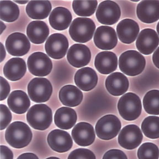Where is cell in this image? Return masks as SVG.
I'll return each instance as SVG.
<instances>
[{"mask_svg": "<svg viewBox=\"0 0 159 159\" xmlns=\"http://www.w3.org/2000/svg\"><path fill=\"white\" fill-rule=\"evenodd\" d=\"M60 101L63 105L70 107L79 106L83 99V93L81 91L71 84L62 87L59 93Z\"/></svg>", "mask_w": 159, "mask_h": 159, "instance_id": "cell-27", "label": "cell"}, {"mask_svg": "<svg viewBox=\"0 0 159 159\" xmlns=\"http://www.w3.org/2000/svg\"><path fill=\"white\" fill-rule=\"evenodd\" d=\"M159 148L152 143H145L139 147L138 157L139 159H159Z\"/></svg>", "mask_w": 159, "mask_h": 159, "instance_id": "cell-34", "label": "cell"}, {"mask_svg": "<svg viewBox=\"0 0 159 159\" xmlns=\"http://www.w3.org/2000/svg\"><path fill=\"white\" fill-rule=\"evenodd\" d=\"M52 92V85L46 78L35 77L28 85V93L33 102L43 103L48 101Z\"/></svg>", "mask_w": 159, "mask_h": 159, "instance_id": "cell-6", "label": "cell"}, {"mask_svg": "<svg viewBox=\"0 0 159 159\" xmlns=\"http://www.w3.org/2000/svg\"><path fill=\"white\" fill-rule=\"evenodd\" d=\"M97 5V1H74L72 8L77 16L89 17L94 14Z\"/></svg>", "mask_w": 159, "mask_h": 159, "instance_id": "cell-31", "label": "cell"}, {"mask_svg": "<svg viewBox=\"0 0 159 159\" xmlns=\"http://www.w3.org/2000/svg\"><path fill=\"white\" fill-rule=\"evenodd\" d=\"M94 66L99 73L104 75L109 74L117 69V55L114 52L108 51L99 52L95 57Z\"/></svg>", "mask_w": 159, "mask_h": 159, "instance_id": "cell-22", "label": "cell"}, {"mask_svg": "<svg viewBox=\"0 0 159 159\" xmlns=\"http://www.w3.org/2000/svg\"><path fill=\"white\" fill-rule=\"evenodd\" d=\"M49 158H57V157H48L47 159H49Z\"/></svg>", "mask_w": 159, "mask_h": 159, "instance_id": "cell-45", "label": "cell"}, {"mask_svg": "<svg viewBox=\"0 0 159 159\" xmlns=\"http://www.w3.org/2000/svg\"><path fill=\"white\" fill-rule=\"evenodd\" d=\"M5 45L7 52L14 57L24 56L30 48V43L27 36L19 32L10 34L6 39Z\"/></svg>", "mask_w": 159, "mask_h": 159, "instance_id": "cell-12", "label": "cell"}, {"mask_svg": "<svg viewBox=\"0 0 159 159\" xmlns=\"http://www.w3.org/2000/svg\"><path fill=\"white\" fill-rule=\"evenodd\" d=\"M49 34V27L43 21L34 20L28 25L27 35L30 41L34 44H42L47 40Z\"/></svg>", "mask_w": 159, "mask_h": 159, "instance_id": "cell-25", "label": "cell"}, {"mask_svg": "<svg viewBox=\"0 0 159 159\" xmlns=\"http://www.w3.org/2000/svg\"><path fill=\"white\" fill-rule=\"evenodd\" d=\"M75 142L81 147H88L94 142L95 133L91 124L80 122L75 125L71 132Z\"/></svg>", "mask_w": 159, "mask_h": 159, "instance_id": "cell-17", "label": "cell"}, {"mask_svg": "<svg viewBox=\"0 0 159 159\" xmlns=\"http://www.w3.org/2000/svg\"><path fill=\"white\" fill-rule=\"evenodd\" d=\"M159 48H157L156 50L155 51L153 55H152V60L154 65L157 68H159V59H158V52H159Z\"/></svg>", "mask_w": 159, "mask_h": 159, "instance_id": "cell-41", "label": "cell"}, {"mask_svg": "<svg viewBox=\"0 0 159 159\" xmlns=\"http://www.w3.org/2000/svg\"><path fill=\"white\" fill-rule=\"evenodd\" d=\"M76 122L77 114L74 109L71 108L61 107L55 113V124L60 129H71L74 126Z\"/></svg>", "mask_w": 159, "mask_h": 159, "instance_id": "cell-28", "label": "cell"}, {"mask_svg": "<svg viewBox=\"0 0 159 159\" xmlns=\"http://www.w3.org/2000/svg\"><path fill=\"white\" fill-rule=\"evenodd\" d=\"M71 13L62 7L55 8L50 15L49 21L52 28L57 30L67 29L72 21Z\"/></svg>", "mask_w": 159, "mask_h": 159, "instance_id": "cell-24", "label": "cell"}, {"mask_svg": "<svg viewBox=\"0 0 159 159\" xmlns=\"http://www.w3.org/2000/svg\"><path fill=\"white\" fill-rule=\"evenodd\" d=\"M93 40L99 49L111 50L116 47L118 43L115 30L109 26L102 25L97 28L94 33Z\"/></svg>", "mask_w": 159, "mask_h": 159, "instance_id": "cell-13", "label": "cell"}, {"mask_svg": "<svg viewBox=\"0 0 159 159\" xmlns=\"http://www.w3.org/2000/svg\"><path fill=\"white\" fill-rule=\"evenodd\" d=\"M103 159H127L124 152L118 149H112L106 152L103 157Z\"/></svg>", "mask_w": 159, "mask_h": 159, "instance_id": "cell-37", "label": "cell"}, {"mask_svg": "<svg viewBox=\"0 0 159 159\" xmlns=\"http://www.w3.org/2000/svg\"><path fill=\"white\" fill-rule=\"evenodd\" d=\"M13 154L11 149L4 145L1 146V159H12Z\"/></svg>", "mask_w": 159, "mask_h": 159, "instance_id": "cell-39", "label": "cell"}, {"mask_svg": "<svg viewBox=\"0 0 159 159\" xmlns=\"http://www.w3.org/2000/svg\"><path fill=\"white\" fill-rule=\"evenodd\" d=\"M68 159H95L96 157L93 152L89 149L79 148L72 151Z\"/></svg>", "mask_w": 159, "mask_h": 159, "instance_id": "cell-35", "label": "cell"}, {"mask_svg": "<svg viewBox=\"0 0 159 159\" xmlns=\"http://www.w3.org/2000/svg\"><path fill=\"white\" fill-rule=\"evenodd\" d=\"M14 2L17 3H19V4H20V5H23V4H25V3H28L29 2L27 1H13Z\"/></svg>", "mask_w": 159, "mask_h": 159, "instance_id": "cell-44", "label": "cell"}, {"mask_svg": "<svg viewBox=\"0 0 159 159\" xmlns=\"http://www.w3.org/2000/svg\"><path fill=\"white\" fill-rule=\"evenodd\" d=\"M142 132L146 137L155 139L159 137V118L152 116L144 119L142 124Z\"/></svg>", "mask_w": 159, "mask_h": 159, "instance_id": "cell-32", "label": "cell"}, {"mask_svg": "<svg viewBox=\"0 0 159 159\" xmlns=\"http://www.w3.org/2000/svg\"><path fill=\"white\" fill-rule=\"evenodd\" d=\"M96 30V25L89 18H75L69 28V34L73 40L84 43L91 40Z\"/></svg>", "mask_w": 159, "mask_h": 159, "instance_id": "cell-5", "label": "cell"}, {"mask_svg": "<svg viewBox=\"0 0 159 159\" xmlns=\"http://www.w3.org/2000/svg\"><path fill=\"white\" fill-rule=\"evenodd\" d=\"M91 59V53L86 45L75 44L70 48L67 54L68 61L72 66L80 68L89 64Z\"/></svg>", "mask_w": 159, "mask_h": 159, "instance_id": "cell-16", "label": "cell"}, {"mask_svg": "<svg viewBox=\"0 0 159 159\" xmlns=\"http://www.w3.org/2000/svg\"><path fill=\"white\" fill-rule=\"evenodd\" d=\"M146 60L142 54L136 50H128L120 55L119 59V67L124 74L135 76L144 71Z\"/></svg>", "mask_w": 159, "mask_h": 159, "instance_id": "cell-2", "label": "cell"}, {"mask_svg": "<svg viewBox=\"0 0 159 159\" xmlns=\"http://www.w3.org/2000/svg\"><path fill=\"white\" fill-rule=\"evenodd\" d=\"M1 130H2L9 125L12 120L11 112L5 104H1Z\"/></svg>", "mask_w": 159, "mask_h": 159, "instance_id": "cell-36", "label": "cell"}, {"mask_svg": "<svg viewBox=\"0 0 159 159\" xmlns=\"http://www.w3.org/2000/svg\"><path fill=\"white\" fill-rule=\"evenodd\" d=\"M52 4L49 1H32L28 3L26 12L33 20H44L52 11Z\"/></svg>", "mask_w": 159, "mask_h": 159, "instance_id": "cell-29", "label": "cell"}, {"mask_svg": "<svg viewBox=\"0 0 159 159\" xmlns=\"http://www.w3.org/2000/svg\"><path fill=\"white\" fill-rule=\"evenodd\" d=\"M143 135L139 127L134 124L124 127L119 133L118 143L124 149L133 150L142 143Z\"/></svg>", "mask_w": 159, "mask_h": 159, "instance_id": "cell-11", "label": "cell"}, {"mask_svg": "<svg viewBox=\"0 0 159 159\" xmlns=\"http://www.w3.org/2000/svg\"><path fill=\"white\" fill-rule=\"evenodd\" d=\"M75 84L84 91H89L96 86L98 76L94 70L85 67L77 70L74 76Z\"/></svg>", "mask_w": 159, "mask_h": 159, "instance_id": "cell-20", "label": "cell"}, {"mask_svg": "<svg viewBox=\"0 0 159 159\" xmlns=\"http://www.w3.org/2000/svg\"><path fill=\"white\" fill-rule=\"evenodd\" d=\"M18 159H38V157L35 155V154L33 153H24V154H21L20 157H18Z\"/></svg>", "mask_w": 159, "mask_h": 159, "instance_id": "cell-40", "label": "cell"}, {"mask_svg": "<svg viewBox=\"0 0 159 159\" xmlns=\"http://www.w3.org/2000/svg\"><path fill=\"white\" fill-rule=\"evenodd\" d=\"M26 117L28 124L33 129L44 130L52 123V111L46 104H35L28 111Z\"/></svg>", "mask_w": 159, "mask_h": 159, "instance_id": "cell-3", "label": "cell"}, {"mask_svg": "<svg viewBox=\"0 0 159 159\" xmlns=\"http://www.w3.org/2000/svg\"><path fill=\"white\" fill-rule=\"evenodd\" d=\"M105 85L110 94L114 96H119L128 91L129 81L121 72H114L107 77Z\"/></svg>", "mask_w": 159, "mask_h": 159, "instance_id": "cell-21", "label": "cell"}, {"mask_svg": "<svg viewBox=\"0 0 159 159\" xmlns=\"http://www.w3.org/2000/svg\"><path fill=\"white\" fill-rule=\"evenodd\" d=\"M1 20L6 22H13L20 16V9L17 4L11 1H0Z\"/></svg>", "mask_w": 159, "mask_h": 159, "instance_id": "cell-30", "label": "cell"}, {"mask_svg": "<svg viewBox=\"0 0 159 159\" xmlns=\"http://www.w3.org/2000/svg\"><path fill=\"white\" fill-rule=\"evenodd\" d=\"M68 48L67 38L61 33H54L50 35L45 44L46 52L54 59H60L64 57Z\"/></svg>", "mask_w": 159, "mask_h": 159, "instance_id": "cell-10", "label": "cell"}, {"mask_svg": "<svg viewBox=\"0 0 159 159\" xmlns=\"http://www.w3.org/2000/svg\"><path fill=\"white\" fill-rule=\"evenodd\" d=\"M118 109L123 119L128 121L134 120L139 118L142 113L141 100L137 94L128 92L119 99Z\"/></svg>", "mask_w": 159, "mask_h": 159, "instance_id": "cell-4", "label": "cell"}, {"mask_svg": "<svg viewBox=\"0 0 159 159\" xmlns=\"http://www.w3.org/2000/svg\"><path fill=\"white\" fill-rule=\"evenodd\" d=\"M1 45V62H2L3 60L5 59L6 57V51H5V48L2 43H0Z\"/></svg>", "mask_w": 159, "mask_h": 159, "instance_id": "cell-42", "label": "cell"}, {"mask_svg": "<svg viewBox=\"0 0 159 159\" xmlns=\"http://www.w3.org/2000/svg\"><path fill=\"white\" fill-rule=\"evenodd\" d=\"M0 25H1V32H0V34H1L4 31V30L6 29V25L3 23L2 21H0Z\"/></svg>", "mask_w": 159, "mask_h": 159, "instance_id": "cell-43", "label": "cell"}, {"mask_svg": "<svg viewBox=\"0 0 159 159\" xmlns=\"http://www.w3.org/2000/svg\"><path fill=\"white\" fill-rule=\"evenodd\" d=\"M143 102L144 109L148 114L159 115V90L153 89L147 92Z\"/></svg>", "mask_w": 159, "mask_h": 159, "instance_id": "cell-33", "label": "cell"}, {"mask_svg": "<svg viewBox=\"0 0 159 159\" xmlns=\"http://www.w3.org/2000/svg\"><path fill=\"white\" fill-rule=\"evenodd\" d=\"M5 139L10 146L21 149L27 147L32 139V133L30 127L20 121L13 122L5 132Z\"/></svg>", "mask_w": 159, "mask_h": 159, "instance_id": "cell-1", "label": "cell"}, {"mask_svg": "<svg viewBox=\"0 0 159 159\" xmlns=\"http://www.w3.org/2000/svg\"><path fill=\"white\" fill-rule=\"evenodd\" d=\"M27 71L25 60L20 57H13L5 64L3 74L6 79L12 81L21 79Z\"/></svg>", "mask_w": 159, "mask_h": 159, "instance_id": "cell-23", "label": "cell"}, {"mask_svg": "<svg viewBox=\"0 0 159 159\" xmlns=\"http://www.w3.org/2000/svg\"><path fill=\"white\" fill-rule=\"evenodd\" d=\"M27 66L32 74L39 77L47 76L52 69V60L42 52H35L30 55L28 59Z\"/></svg>", "mask_w": 159, "mask_h": 159, "instance_id": "cell-8", "label": "cell"}, {"mask_svg": "<svg viewBox=\"0 0 159 159\" xmlns=\"http://www.w3.org/2000/svg\"><path fill=\"white\" fill-rule=\"evenodd\" d=\"M159 40V35L155 30L146 28L139 33L136 47L143 54H151L158 47Z\"/></svg>", "mask_w": 159, "mask_h": 159, "instance_id": "cell-14", "label": "cell"}, {"mask_svg": "<svg viewBox=\"0 0 159 159\" xmlns=\"http://www.w3.org/2000/svg\"><path fill=\"white\" fill-rule=\"evenodd\" d=\"M10 84L3 77L1 76V101L5 100L10 93Z\"/></svg>", "mask_w": 159, "mask_h": 159, "instance_id": "cell-38", "label": "cell"}, {"mask_svg": "<svg viewBox=\"0 0 159 159\" xmlns=\"http://www.w3.org/2000/svg\"><path fill=\"white\" fill-rule=\"evenodd\" d=\"M121 127V122L118 117L113 114H108L98 120L95 130L99 139L108 140L117 136Z\"/></svg>", "mask_w": 159, "mask_h": 159, "instance_id": "cell-7", "label": "cell"}, {"mask_svg": "<svg viewBox=\"0 0 159 159\" xmlns=\"http://www.w3.org/2000/svg\"><path fill=\"white\" fill-rule=\"evenodd\" d=\"M47 141L51 149L60 153L68 152L73 144L69 133L61 129H54L50 132Z\"/></svg>", "mask_w": 159, "mask_h": 159, "instance_id": "cell-15", "label": "cell"}, {"mask_svg": "<svg viewBox=\"0 0 159 159\" xmlns=\"http://www.w3.org/2000/svg\"><path fill=\"white\" fill-rule=\"evenodd\" d=\"M120 16L121 11L119 5L112 1H104L100 3L96 13L98 21L104 25L116 24Z\"/></svg>", "mask_w": 159, "mask_h": 159, "instance_id": "cell-9", "label": "cell"}, {"mask_svg": "<svg viewBox=\"0 0 159 159\" xmlns=\"http://www.w3.org/2000/svg\"><path fill=\"white\" fill-rule=\"evenodd\" d=\"M139 30V25L135 20L124 19L117 25V35L121 42L129 44L136 40Z\"/></svg>", "mask_w": 159, "mask_h": 159, "instance_id": "cell-19", "label": "cell"}, {"mask_svg": "<svg viewBox=\"0 0 159 159\" xmlns=\"http://www.w3.org/2000/svg\"><path fill=\"white\" fill-rule=\"evenodd\" d=\"M139 20L145 23H152L159 19V1H142L137 6Z\"/></svg>", "mask_w": 159, "mask_h": 159, "instance_id": "cell-18", "label": "cell"}, {"mask_svg": "<svg viewBox=\"0 0 159 159\" xmlns=\"http://www.w3.org/2000/svg\"><path fill=\"white\" fill-rule=\"evenodd\" d=\"M7 104L13 112L22 114L29 109L30 102L25 92L22 90H16L11 92L8 97Z\"/></svg>", "mask_w": 159, "mask_h": 159, "instance_id": "cell-26", "label": "cell"}]
</instances>
